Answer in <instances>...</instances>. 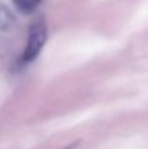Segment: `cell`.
<instances>
[{
	"label": "cell",
	"instance_id": "3957f363",
	"mask_svg": "<svg viewBox=\"0 0 148 149\" xmlns=\"http://www.w3.org/2000/svg\"><path fill=\"white\" fill-rule=\"evenodd\" d=\"M15 22L13 15L6 9V6H3L0 3V31H7Z\"/></svg>",
	"mask_w": 148,
	"mask_h": 149
},
{
	"label": "cell",
	"instance_id": "6da1fadb",
	"mask_svg": "<svg viewBox=\"0 0 148 149\" xmlns=\"http://www.w3.org/2000/svg\"><path fill=\"white\" fill-rule=\"evenodd\" d=\"M48 39V28L44 20V17H38L36 20L32 22L29 26V33H28V44L26 48L22 54V61L23 62H32L34 59L38 58L42 48L45 47Z\"/></svg>",
	"mask_w": 148,
	"mask_h": 149
},
{
	"label": "cell",
	"instance_id": "7a4b0ae2",
	"mask_svg": "<svg viewBox=\"0 0 148 149\" xmlns=\"http://www.w3.org/2000/svg\"><path fill=\"white\" fill-rule=\"evenodd\" d=\"M44 0H12L15 7L23 13V15H31L36 10V7L42 3Z\"/></svg>",
	"mask_w": 148,
	"mask_h": 149
}]
</instances>
